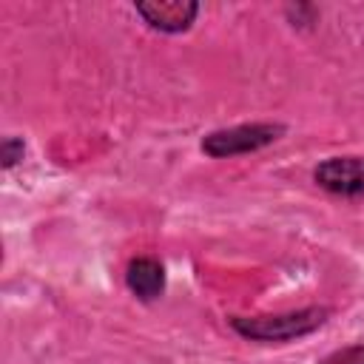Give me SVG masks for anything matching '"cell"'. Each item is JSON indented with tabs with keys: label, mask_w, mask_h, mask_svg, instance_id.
Listing matches in <instances>:
<instances>
[{
	"label": "cell",
	"mask_w": 364,
	"mask_h": 364,
	"mask_svg": "<svg viewBox=\"0 0 364 364\" xmlns=\"http://www.w3.org/2000/svg\"><path fill=\"white\" fill-rule=\"evenodd\" d=\"M282 134L279 125H239V128H228V131H216L210 134L202 148L210 156H228V154H245V151H256L267 142H273Z\"/></svg>",
	"instance_id": "1"
},
{
	"label": "cell",
	"mask_w": 364,
	"mask_h": 364,
	"mask_svg": "<svg viewBox=\"0 0 364 364\" xmlns=\"http://www.w3.org/2000/svg\"><path fill=\"white\" fill-rule=\"evenodd\" d=\"M316 324H321V313L318 310H301V313H290V316H276V318H253V321H236V330L253 338H290V336H301L310 333Z\"/></svg>",
	"instance_id": "2"
},
{
	"label": "cell",
	"mask_w": 364,
	"mask_h": 364,
	"mask_svg": "<svg viewBox=\"0 0 364 364\" xmlns=\"http://www.w3.org/2000/svg\"><path fill=\"white\" fill-rule=\"evenodd\" d=\"M316 182L333 193L364 196V156H333L316 168Z\"/></svg>",
	"instance_id": "3"
},
{
	"label": "cell",
	"mask_w": 364,
	"mask_h": 364,
	"mask_svg": "<svg viewBox=\"0 0 364 364\" xmlns=\"http://www.w3.org/2000/svg\"><path fill=\"white\" fill-rule=\"evenodd\" d=\"M136 11L159 31H182L196 17V3L188 0H156V3H136Z\"/></svg>",
	"instance_id": "4"
},
{
	"label": "cell",
	"mask_w": 364,
	"mask_h": 364,
	"mask_svg": "<svg viewBox=\"0 0 364 364\" xmlns=\"http://www.w3.org/2000/svg\"><path fill=\"white\" fill-rule=\"evenodd\" d=\"M128 287L139 299H156L165 287V270L154 259H136L128 267Z\"/></svg>",
	"instance_id": "5"
},
{
	"label": "cell",
	"mask_w": 364,
	"mask_h": 364,
	"mask_svg": "<svg viewBox=\"0 0 364 364\" xmlns=\"http://www.w3.org/2000/svg\"><path fill=\"white\" fill-rule=\"evenodd\" d=\"M11 162H14V142L9 139L6 142V165H11Z\"/></svg>",
	"instance_id": "6"
}]
</instances>
